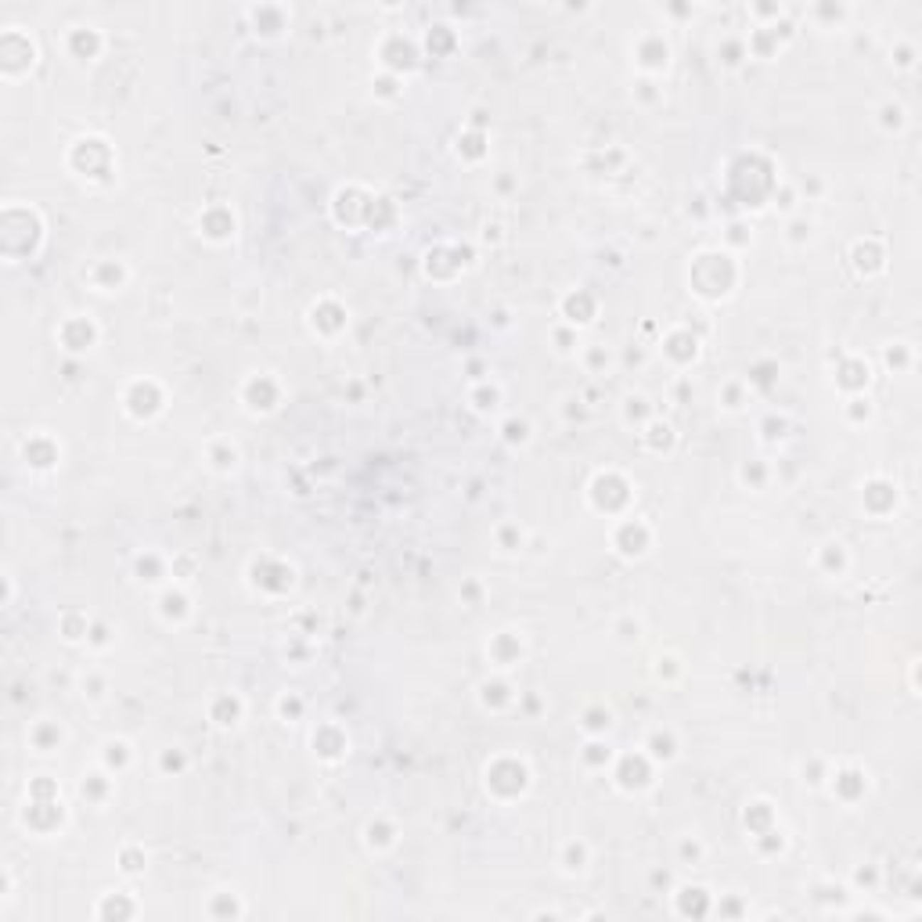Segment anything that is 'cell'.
I'll use <instances>...</instances> for the list:
<instances>
[{"label": "cell", "instance_id": "1", "mask_svg": "<svg viewBox=\"0 0 922 922\" xmlns=\"http://www.w3.org/2000/svg\"><path fill=\"white\" fill-rule=\"evenodd\" d=\"M714 911V897L703 890V886H684L681 894H677V915H696V918H703V915H710Z\"/></svg>", "mask_w": 922, "mask_h": 922}, {"label": "cell", "instance_id": "2", "mask_svg": "<svg viewBox=\"0 0 922 922\" xmlns=\"http://www.w3.org/2000/svg\"><path fill=\"white\" fill-rule=\"evenodd\" d=\"M94 915L97 918H130V915H137V904L134 901H127V894H105V901L94 908Z\"/></svg>", "mask_w": 922, "mask_h": 922}, {"label": "cell", "instance_id": "3", "mask_svg": "<svg viewBox=\"0 0 922 922\" xmlns=\"http://www.w3.org/2000/svg\"><path fill=\"white\" fill-rule=\"evenodd\" d=\"M562 869L566 872H584L588 869V847L584 843H569L562 854Z\"/></svg>", "mask_w": 922, "mask_h": 922}, {"label": "cell", "instance_id": "4", "mask_svg": "<svg viewBox=\"0 0 922 922\" xmlns=\"http://www.w3.org/2000/svg\"><path fill=\"white\" fill-rule=\"evenodd\" d=\"M652 757H659V761H670L674 757V742L670 738H663V735H652Z\"/></svg>", "mask_w": 922, "mask_h": 922}, {"label": "cell", "instance_id": "5", "mask_svg": "<svg viewBox=\"0 0 922 922\" xmlns=\"http://www.w3.org/2000/svg\"><path fill=\"white\" fill-rule=\"evenodd\" d=\"M688 854H692V861H699V854H703L699 843H681V857H688Z\"/></svg>", "mask_w": 922, "mask_h": 922}]
</instances>
